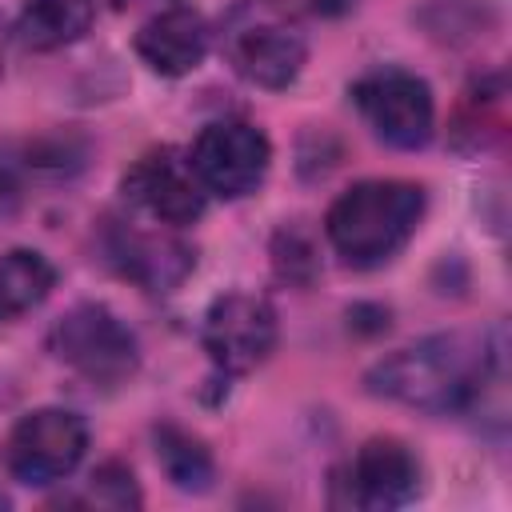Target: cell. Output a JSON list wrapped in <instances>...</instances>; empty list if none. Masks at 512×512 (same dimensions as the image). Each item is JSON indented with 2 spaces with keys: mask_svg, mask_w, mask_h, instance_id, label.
Returning <instances> with one entry per match:
<instances>
[{
  "mask_svg": "<svg viewBox=\"0 0 512 512\" xmlns=\"http://www.w3.org/2000/svg\"><path fill=\"white\" fill-rule=\"evenodd\" d=\"M492 364L496 352L484 336L440 332L372 364L364 384L372 396L420 412H460L480 396L484 380L492 376Z\"/></svg>",
  "mask_w": 512,
  "mask_h": 512,
  "instance_id": "1",
  "label": "cell"
},
{
  "mask_svg": "<svg viewBox=\"0 0 512 512\" xmlns=\"http://www.w3.org/2000/svg\"><path fill=\"white\" fill-rule=\"evenodd\" d=\"M424 220V188L412 180H360L324 216L328 244L352 268L392 260Z\"/></svg>",
  "mask_w": 512,
  "mask_h": 512,
  "instance_id": "2",
  "label": "cell"
},
{
  "mask_svg": "<svg viewBox=\"0 0 512 512\" xmlns=\"http://www.w3.org/2000/svg\"><path fill=\"white\" fill-rule=\"evenodd\" d=\"M48 348L60 364H68L76 376L100 388H116L136 376L140 368V344L132 328L104 304H76L68 308L52 332Z\"/></svg>",
  "mask_w": 512,
  "mask_h": 512,
  "instance_id": "3",
  "label": "cell"
},
{
  "mask_svg": "<svg viewBox=\"0 0 512 512\" xmlns=\"http://www.w3.org/2000/svg\"><path fill=\"white\" fill-rule=\"evenodd\" d=\"M352 104L360 108L364 124L392 148H424L436 128L432 88L404 68H372L352 84Z\"/></svg>",
  "mask_w": 512,
  "mask_h": 512,
  "instance_id": "4",
  "label": "cell"
},
{
  "mask_svg": "<svg viewBox=\"0 0 512 512\" xmlns=\"http://www.w3.org/2000/svg\"><path fill=\"white\" fill-rule=\"evenodd\" d=\"M84 448H88V424L80 412L36 408V412L16 420L8 448H4V460L20 484L48 488V484L72 476V468L84 460Z\"/></svg>",
  "mask_w": 512,
  "mask_h": 512,
  "instance_id": "5",
  "label": "cell"
},
{
  "mask_svg": "<svg viewBox=\"0 0 512 512\" xmlns=\"http://www.w3.org/2000/svg\"><path fill=\"white\" fill-rule=\"evenodd\" d=\"M224 52H228L232 68L256 88H288L308 60V44H304L300 28L284 16L260 12L252 4L228 20Z\"/></svg>",
  "mask_w": 512,
  "mask_h": 512,
  "instance_id": "6",
  "label": "cell"
},
{
  "mask_svg": "<svg viewBox=\"0 0 512 512\" xmlns=\"http://www.w3.org/2000/svg\"><path fill=\"white\" fill-rule=\"evenodd\" d=\"M188 160H192L204 192L240 200L264 184L268 164H272V144L256 124L216 120L196 136Z\"/></svg>",
  "mask_w": 512,
  "mask_h": 512,
  "instance_id": "7",
  "label": "cell"
},
{
  "mask_svg": "<svg viewBox=\"0 0 512 512\" xmlns=\"http://www.w3.org/2000/svg\"><path fill=\"white\" fill-rule=\"evenodd\" d=\"M200 336H204V352L212 356V364L220 372L244 376L272 356L280 324H276V312L264 296L224 292L208 304Z\"/></svg>",
  "mask_w": 512,
  "mask_h": 512,
  "instance_id": "8",
  "label": "cell"
},
{
  "mask_svg": "<svg viewBox=\"0 0 512 512\" xmlns=\"http://www.w3.org/2000/svg\"><path fill=\"white\" fill-rule=\"evenodd\" d=\"M128 204H136L148 220L164 224V228H184L192 220L204 216L208 192L192 168L188 156H180L176 148H152L144 152L120 180Z\"/></svg>",
  "mask_w": 512,
  "mask_h": 512,
  "instance_id": "9",
  "label": "cell"
},
{
  "mask_svg": "<svg viewBox=\"0 0 512 512\" xmlns=\"http://www.w3.org/2000/svg\"><path fill=\"white\" fill-rule=\"evenodd\" d=\"M420 460L416 452L396 436H372L360 444L352 468H348V500L368 512L400 508L420 496Z\"/></svg>",
  "mask_w": 512,
  "mask_h": 512,
  "instance_id": "10",
  "label": "cell"
},
{
  "mask_svg": "<svg viewBox=\"0 0 512 512\" xmlns=\"http://www.w3.org/2000/svg\"><path fill=\"white\" fill-rule=\"evenodd\" d=\"M108 260L120 276L136 280L148 292L176 288L192 268V248L172 232H136L128 224H112L108 232Z\"/></svg>",
  "mask_w": 512,
  "mask_h": 512,
  "instance_id": "11",
  "label": "cell"
},
{
  "mask_svg": "<svg viewBox=\"0 0 512 512\" xmlns=\"http://www.w3.org/2000/svg\"><path fill=\"white\" fill-rule=\"evenodd\" d=\"M208 44H212L208 20L196 8H184V4L156 12L136 32V56L160 76L196 72L204 64V56H208Z\"/></svg>",
  "mask_w": 512,
  "mask_h": 512,
  "instance_id": "12",
  "label": "cell"
},
{
  "mask_svg": "<svg viewBox=\"0 0 512 512\" xmlns=\"http://www.w3.org/2000/svg\"><path fill=\"white\" fill-rule=\"evenodd\" d=\"M92 12V0H24L16 16V36L36 52H52L76 44L92 28Z\"/></svg>",
  "mask_w": 512,
  "mask_h": 512,
  "instance_id": "13",
  "label": "cell"
},
{
  "mask_svg": "<svg viewBox=\"0 0 512 512\" xmlns=\"http://www.w3.org/2000/svg\"><path fill=\"white\" fill-rule=\"evenodd\" d=\"M152 444H156V464L172 488H180V492H208L212 488L216 460L200 436H192L180 424H156Z\"/></svg>",
  "mask_w": 512,
  "mask_h": 512,
  "instance_id": "14",
  "label": "cell"
},
{
  "mask_svg": "<svg viewBox=\"0 0 512 512\" xmlns=\"http://www.w3.org/2000/svg\"><path fill=\"white\" fill-rule=\"evenodd\" d=\"M56 284V268L36 248H12L0 256V324L32 312Z\"/></svg>",
  "mask_w": 512,
  "mask_h": 512,
  "instance_id": "15",
  "label": "cell"
},
{
  "mask_svg": "<svg viewBox=\"0 0 512 512\" xmlns=\"http://www.w3.org/2000/svg\"><path fill=\"white\" fill-rule=\"evenodd\" d=\"M68 504H84V508H116V512H120V508H140L144 496H140L136 476H132L120 460H108V464H100V468L88 476L84 492L72 496Z\"/></svg>",
  "mask_w": 512,
  "mask_h": 512,
  "instance_id": "16",
  "label": "cell"
},
{
  "mask_svg": "<svg viewBox=\"0 0 512 512\" xmlns=\"http://www.w3.org/2000/svg\"><path fill=\"white\" fill-rule=\"evenodd\" d=\"M272 256H276V272L284 280H296L304 284L312 272H316V256H312V244L296 232V228H284L276 232V244H272Z\"/></svg>",
  "mask_w": 512,
  "mask_h": 512,
  "instance_id": "17",
  "label": "cell"
},
{
  "mask_svg": "<svg viewBox=\"0 0 512 512\" xmlns=\"http://www.w3.org/2000/svg\"><path fill=\"white\" fill-rule=\"evenodd\" d=\"M16 204H20V164L8 152H0V220L12 216Z\"/></svg>",
  "mask_w": 512,
  "mask_h": 512,
  "instance_id": "18",
  "label": "cell"
},
{
  "mask_svg": "<svg viewBox=\"0 0 512 512\" xmlns=\"http://www.w3.org/2000/svg\"><path fill=\"white\" fill-rule=\"evenodd\" d=\"M352 4H356V0H312V8H316L320 16H344Z\"/></svg>",
  "mask_w": 512,
  "mask_h": 512,
  "instance_id": "19",
  "label": "cell"
},
{
  "mask_svg": "<svg viewBox=\"0 0 512 512\" xmlns=\"http://www.w3.org/2000/svg\"><path fill=\"white\" fill-rule=\"evenodd\" d=\"M4 40H8V36H4V20H0V60H4Z\"/></svg>",
  "mask_w": 512,
  "mask_h": 512,
  "instance_id": "20",
  "label": "cell"
},
{
  "mask_svg": "<svg viewBox=\"0 0 512 512\" xmlns=\"http://www.w3.org/2000/svg\"><path fill=\"white\" fill-rule=\"evenodd\" d=\"M4 504H8V496H4V492H0V508H4Z\"/></svg>",
  "mask_w": 512,
  "mask_h": 512,
  "instance_id": "21",
  "label": "cell"
}]
</instances>
